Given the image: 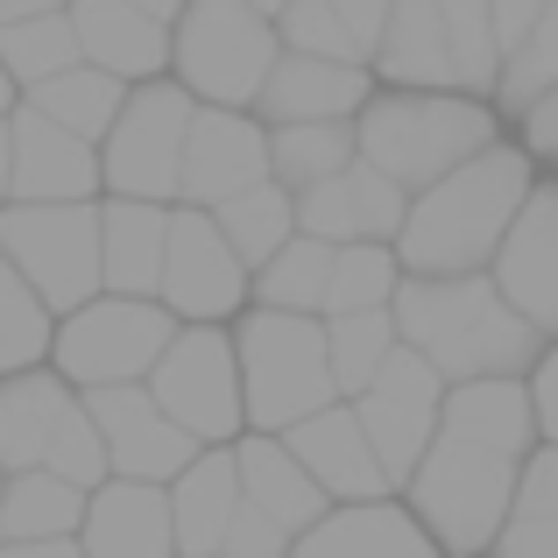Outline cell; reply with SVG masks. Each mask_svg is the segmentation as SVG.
I'll list each match as a JSON object with an SVG mask.
<instances>
[{
  "instance_id": "cell-1",
  "label": "cell",
  "mask_w": 558,
  "mask_h": 558,
  "mask_svg": "<svg viewBox=\"0 0 558 558\" xmlns=\"http://www.w3.org/2000/svg\"><path fill=\"white\" fill-rule=\"evenodd\" d=\"M523 198H531V156L509 142H488L438 184L410 191V213L389 247L403 276H481Z\"/></svg>"
},
{
  "instance_id": "cell-2",
  "label": "cell",
  "mask_w": 558,
  "mask_h": 558,
  "mask_svg": "<svg viewBox=\"0 0 558 558\" xmlns=\"http://www.w3.org/2000/svg\"><path fill=\"white\" fill-rule=\"evenodd\" d=\"M396 340L417 347L446 381L474 375H531L545 354V332L495 290V276H403L389 298Z\"/></svg>"
},
{
  "instance_id": "cell-3",
  "label": "cell",
  "mask_w": 558,
  "mask_h": 558,
  "mask_svg": "<svg viewBox=\"0 0 558 558\" xmlns=\"http://www.w3.org/2000/svg\"><path fill=\"white\" fill-rule=\"evenodd\" d=\"M488 142H502L488 93H460V85H375L368 107L354 113L361 163H375L403 191L438 184L446 170H460Z\"/></svg>"
},
{
  "instance_id": "cell-4",
  "label": "cell",
  "mask_w": 558,
  "mask_h": 558,
  "mask_svg": "<svg viewBox=\"0 0 558 558\" xmlns=\"http://www.w3.org/2000/svg\"><path fill=\"white\" fill-rule=\"evenodd\" d=\"M517 474H523V452H502L488 438L438 424V438L403 481V502L446 558H488L509 509H517Z\"/></svg>"
},
{
  "instance_id": "cell-5",
  "label": "cell",
  "mask_w": 558,
  "mask_h": 558,
  "mask_svg": "<svg viewBox=\"0 0 558 558\" xmlns=\"http://www.w3.org/2000/svg\"><path fill=\"white\" fill-rule=\"evenodd\" d=\"M233 354H241L247 432H290L298 417H312V410H326L340 396L332 354H326V318L318 312L247 304L233 318Z\"/></svg>"
},
{
  "instance_id": "cell-6",
  "label": "cell",
  "mask_w": 558,
  "mask_h": 558,
  "mask_svg": "<svg viewBox=\"0 0 558 558\" xmlns=\"http://www.w3.org/2000/svg\"><path fill=\"white\" fill-rule=\"evenodd\" d=\"M276 57H283V36L247 0H191L170 22V78L198 107H255Z\"/></svg>"
},
{
  "instance_id": "cell-7",
  "label": "cell",
  "mask_w": 558,
  "mask_h": 558,
  "mask_svg": "<svg viewBox=\"0 0 558 558\" xmlns=\"http://www.w3.org/2000/svg\"><path fill=\"white\" fill-rule=\"evenodd\" d=\"M0 466L8 474L14 466H50L78 488L107 481V446H99V424L85 410V389H71L50 361L0 375Z\"/></svg>"
},
{
  "instance_id": "cell-8",
  "label": "cell",
  "mask_w": 558,
  "mask_h": 558,
  "mask_svg": "<svg viewBox=\"0 0 558 558\" xmlns=\"http://www.w3.org/2000/svg\"><path fill=\"white\" fill-rule=\"evenodd\" d=\"M0 255L28 276L57 318L99 298V198H8L0 205Z\"/></svg>"
},
{
  "instance_id": "cell-9",
  "label": "cell",
  "mask_w": 558,
  "mask_h": 558,
  "mask_svg": "<svg viewBox=\"0 0 558 558\" xmlns=\"http://www.w3.org/2000/svg\"><path fill=\"white\" fill-rule=\"evenodd\" d=\"M178 318L156 298H121V290H99V298L71 304L50 332V368L71 389H113V381H149L156 354L170 347Z\"/></svg>"
},
{
  "instance_id": "cell-10",
  "label": "cell",
  "mask_w": 558,
  "mask_h": 558,
  "mask_svg": "<svg viewBox=\"0 0 558 558\" xmlns=\"http://www.w3.org/2000/svg\"><path fill=\"white\" fill-rule=\"evenodd\" d=\"M198 113V99L178 78H142L128 85L113 128L99 135V184L113 198H156L178 205V170H184V128Z\"/></svg>"
},
{
  "instance_id": "cell-11",
  "label": "cell",
  "mask_w": 558,
  "mask_h": 558,
  "mask_svg": "<svg viewBox=\"0 0 558 558\" xmlns=\"http://www.w3.org/2000/svg\"><path fill=\"white\" fill-rule=\"evenodd\" d=\"M149 396L198 438V446H233V438L247 432L233 326H178L170 347L156 354V368H149Z\"/></svg>"
},
{
  "instance_id": "cell-12",
  "label": "cell",
  "mask_w": 558,
  "mask_h": 558,
  "mask_svg": "<svg viewBox=\"0 0 558 558\" xmlns=\"http://www.w3.org/2000/svg\"><path fill=\"white\" fill-rule=\"evenodd\" d=\"M247 269L233 255V241L219 233V219L205 205H170V241H163V276H156V304L178 326H233L247 312Z\"/></svg>"
},
{
  "instance_id": "cell-13",
  "label": "cell",
  "mask_w": 558,
  "mask_h": 558,
  "mask_svg": "<svg viewBox=\"0 0 558 558\" xmlns=\"http://www.w3.org/2000/svg\"><path fill=\"white\" fill-rule=\"evenodd\" d=\"M347 403H354V417H361V432H368V446H375L381 474H389V488L403 495L410 466H417V460H424V446L438 438L446 375H438L432 361L417 354V347L396 340V354L375 368V381H368V389H354Z\"/></svg>"
},
{
  "instance_id": "cell-14",
  "label": "cell",
  "mask_w": 558,
  "mask_h": 558,
  "mask_svg": "<svg viewBox=\"0 0 558 558\" xmlns=\"http://www.w3.org/2000/svg\"><path fill=\"white\" fill-rule=\"evenodd\" d=\"M85 410L99 424V446H107V474L128 481H178L198 460V438L170 417L149 396V381H113V389H85Z\"/></svg>"
},
{
  "instance_id": "cell-15",
  "label": "cell",
  "mask_w": 558,
  "mask_h": 558,
  "mask_svg": "<svg viewBox=\"0 0 558 558\" xmlns=\"http://www.w3.org/2000/svg\"><path fill=\"white\" fill-rule=\"evenodd\" d=\"M269 178V121L255 107H198L184 128V170L178 198L213 213L219 198Z\"/></svg>"
},
{
  "instance_id": "cell-16",
  "label": "cell",
  "mask_w": 558,
  "mask_h": 558,
  "mask_svg": "<svg viewBox=\"0 0 558 558\" xmlns=\"http://www.w3.org/2000/svg\"><path fill=\"white\" fill-rule=\"evenodd\" d=\"M8 198H107L99 184V142L57 128L50 113H8Z\"/></svg>"
},
{
  "instance_id": "cell-17",
  "label": "cell",
  "mask_w": 558,
  "mask_h": 558,
  "mask_svg": "<svg viewBox=\"0 0 558 558\" xmlns=\"http://www.w3.org/2000/svg\"><path fill=\"white\" fill-rule=\"evenodd\" d=\"M488 276L537 332H558V191L551 184L545 191L531 184V198L517 205L502 247H495Z\"/></svg>"
},
{
  "instance_id": "cell-18",
  "label": "cell",
  "mask_w": 558,
  "mask_h": 558,
  "mask_svg": "<svg viewBox=\"0 0 558 558\" xmlns=\"http://www.w3.org/2000/svg\"><path fill=\"white\" fill-rule=\"evenodd\" d=\"M410 213V191L396 178H381L375 163H347L332 178H318L312 191H298V233H318V241L347 247V241H396Z\"/></svg>"
},
{
  "instance_id": "cell-19",
  "label": "cell",
  "mask_w": 558,
  "mask_h": 558,
  "mask_svg": "<svg viewBox=\"0 0 558 558\" xmlns=\"http://www.w3.org/2000/svg\"><path fill=\"white\" fill-rule=\"evenodd\" d=\"M78 545H85V558H178V531H170V488H163V481L107 474L93 495H85Z\"/></svg>"
},
{
  "instance_id": "cell-20",
  "label": "cell",
  "mask_w": 558,
  "mask_h": 558,
  "mask_svg": "<svg viewBox=\"0 0 558 558\" xmlns=\"http://www.w3.org/2000/svg\"><path fill=\"white\" fill-rule=\"evenodd\" d=\"M283 446L298 452V460H304V474H312L318 488L332 495V502H375V495H396L347 396H332L326 410L298 417V424L283 432Z\"/></svg>"
},
{
  "instance_id": "cell-21",
  "label": "cell",
  "mask_w": 558,
  "mask_h": 558,
  "mask_svg": "<svg viewBox=\"0 0 558 558\" xmlns=\"http://www.w3.org/2000/svg\"><path fill=\"white\" fill-rule=\"evenodd\" d=\"M375 93V71L368 64H347V57H312V50H283L262 78L255 113L269 128L283 121H354Z\"/></svg>"
},
{
  "instance_id": "cell-22",
  "label": "cell",
  "mask_w": 558,
  "mask_h": 558,
  "mask_svg": "<svg viewBox=\"0 0 558 558\" xmlns=\"http://www.w3.org/2000/svg\"><path fill=\"white\" fill-rule=\"evenodd\" d=\"M290 558H446V551L410 517V502L375 495V502H332L312 531L290 537Z\"/></svg>"
},
{
  "instance_id": "cell-23",
  "label": "cell",
  "mask_w": 558,
  "mask_h": 558,
  "mask_svg": "<svg viewBox=\"0 0 558 558\" xmlns=\"http://www.w3.org/2000/svg\"><path fill=\"white\" fill-rule=\"evenodd\" d=\"M71 28H78V57L113 71L121 85L163 78L170 71V22L149 14L142 0H71Z\"/></svg>"
},
{
  "instance_id": "cell-24",
  "label": "cell",
  "mask_w": 558,
  "mask_h": 558,
  "mask_svg": "<svg viewBox=\"0 0 558 558\" xmlns=\"http://www.w3.org/2000/svg\"><path fill=\"white\" fill-rule=\"evenodd\" d=\"M233 466H241V495L262 509V517L283 523L290 537L312 531V523L332 509V495L304 474V460L283 446V432H241L233 438Z\"/></svg>"
},
{
  "instance_id": "cell-25",
  "label": "cell",
  "mask_w": 558,
  "mask_h": 558,
  "mask_svg": "<svg viewBox=\"0 0 558 558\" xmlns=\"http://www.w3.org/2000/svg\"><path fill=\"white\" fill-rule=\"evenodd\" d=\"M170 241V205L156 198H99V283L121 298H156Z\"/></svg>"
},
{
  "instance_id": "cell-26",
  "label": "cell",
  "mask_w": 558,
  "mask_h": 558,
  "mask_svg": "<svg viewBox=\"0 0 558 558\" xmlns=\"http://www.w3.org/2000/svg\"><path fill=\"white\" fill-rule=\"evenodd\" d=\"M233 509H241V466H233V446H198V460L170 481L178 558H219Z\"/></svg>"
},
{
  "instance_id": "cell-27",
  "label": "cell",
  "mask_w": 558,
  "mask_h": 558,
  "mask_svg": "<svg viewBox=\"0 0 558 558\" xmlns=\"http://www.w3.org/2000/svg\"><path fill=\"white\" fill-rule=\"evenodd\" d=\"M368 71L381 85H460L438 0H389V22H381Z\"/></svg>"
},
{
  "instance_id": "cell-28",
  "label": "cell",
  "mask_w": 558,
  "mask_h": 558,
  "mask_svg": "<svg viewBox=\"0 0 558 558\" xmlns=\"http://www.w3.org/2000/svg\"><path fill=\"white\" fill-rule=\"evenodd\" d=\"M438 424L466 438H488L502 452H531L537 438V410H531V381L523 375H474V381H446Z\"/></svg>"
},
{
  "instance_id": "cell-29",
  "label": "cell",
  "mask_w": 558,
  "mask_h": 558,
  "mask_svg": "<svg viewBox=\"0 0 558 558\" xmlns=\"http://www.w3.org/2000/svg\"><path fill=\"white\" fill-rule=\"evenodd\" d=\"M85 495H93V488H78V481L50 474V466H14V474H0V545L78 537Z\"/></svg>"
},
{
  "instance_id": "cell-30",
  "label": "cell",
  "mask_w": 558,
  "mask_h": 558,
  "mask_svg": "<svg viewBox=\"0 0 558 558\" xmlns=\"http://www.w3.org/2000/svg\"><path fill=\"white\" fill-rule=\"evenodd\" d=\"M121 99H128V85L113 78V71H99V64H64L57 78H43V85H28L22 93V107H36V113H50L57 128H71V135H85V142H99L113 128V113H121Z\"/></svg>"
},
{
  "instance_id": "cell-31",
  "label": "cell",
  "mask_w": 558,
  "mask_h": 558,
  "mask_svg": "<svg viewBox=\"0 0 558 558\" xmlns=\"http://www.w3.org/2000/svg\"><path fill=\"white\" fill-rule=\"evenodd\" d=\"M326 283H332V241L318 233H290L247 283V304H276V312H318L326 318Z\"/></svg>"
},
{
  "instance_id": "cell-32",
  "label": "cell",
  "mask_w": 558,
  "mask_h": 558,
  "mask_svg": "<svg viewBox=\"0 0 558 558\" xmlns=\"http://www.w3.org/2000/svg\"><path fill=\"white\" fill-rule=\"evenodd\" d=\"M354 121H283L269 128V178L298 198V191H312L318 178H332V170L354 163Z\"/></svg>"
},
{
  "instance_id": "cell-33",
  "label": "cell",
  "mask_w": 558,
  "mask_h": 558,
  "mask_svg": "<svg viewBox=\"0 0 558 558\" xmlns=\"http://www.w3.org/2000/svg\"><path fill=\"white\" fill-rule=\"evenodd\" d=\"M213 219H219V233L233 241V255H241L247 269H262V262L298 233V198H290L276 178H262V184L233 191V198H219Z\"/></svg>"
},
{
  "instance_id": "cell-34",
  "label": "cell",
  "mask_w": 558,
  "mask_h": 558,
  "mask_svg": "<svg viewBox=\"0 0 558 558\" xmlns=\"http://www.w3.org/2000/svg\"><path fill=\"white\" fill-rule=\"evenodd\" d=\"M0 64H8V78L22 85V93H28V85H43V78H57L64 64H78V28H71V8L0 22Z\"/></svg>"
},
{
  "instance_id": "cell-35",
  "label": "cell",
  "mask_w": 558,
  "mask_h": 558,
  "mask_svg": "<svg viewBox=\"0 0 558 558\" xmlns=\"http://www.w3.org/2000/svg\"><path fill=\"white\" fill-rule=\"evenodd\" d=\"M50 332H57V312L28 290V276L0 255V375L43 368V361H50Z\"/></svg>"
},
{
  "instance_id": "cell-36",
  "label": "cell",
  "mask_w": 558,
  "mask_h": 558,
  "mask_svg": "<svg viewBox=\"0 0 558 558\" xmlns=\"http://www.w3.org/2000/svg\"><path fill=\"white\" fill-rule=\"evenodd\" d=\"M396 283H403V262H396L389 241H347V247H332L326 318L332 312H389Z\"/></svg>"
},
{
  "instance_id": "cell-37",
  "label": "cell",
  "mask_w": 558,
  "mask_h": 558,
  "mask_svg": "<svg viewBox=\"0 0 558 558\" xmlns=\"http://www.w3.org/2000/svg\"><path fill=\"white\" fill-rule=\"evenodd\" d=\"M326 354H332L340 396L368 389L375 368L396 354V312H332L326 318Z\"/></svg>"
},
{
  "instance_id": "cell-38",
  "label": "cell",
  "mask_w": 558,
  "mask_h": 558,
  "mask_svg": "<svg viewBox=\"0 0 558 558\" xmlns=\"http://www.w3.org/2000/svg\"><path fill=\"white\" fill-rule=\"evenodd\" d=\"M438 14H446V43H452L460 93H495V78H502V50H495L488 0H438Z\"/></svg>"
},
{
  "instance_id": "cell-39",
  "label": "cell",
  "mask_w": 558,
  "mask_h": 558,
  "mask_svg": "<svg viewBox=\"0 0 558 558\" xmlns=\"http://www.w3.org/2000/svg\"><path fill=\"white\" fill-rule=\"evenodd\" d=\"M545 85H558V0H545V14L531 22V36L502 57V78H495L488 99H502L509 113H523Z\"/></svg>"
},
{
  "instance_id": "cell-40",
  "label": "cell",
  "mask_w": 558,
  "mask_h": 558,
  "mask_svg": "<svg viewBox=\"0 0 558 558\" xmlns=\"http://www.w3.org/2000/svg\"><path fill=\"white\" fill-rule=\"evenodd\" d=\"M276 36H283V50H312V57H347V64H368L361 57V43L347 36L340 8L332 0H290L283 14H276Z\"/></svg>"
},
{
  "instance_id": "cell-41",
  "label": "cell",
  "mask_w": 558,
  "mask_h": 558,
  "mask_svg": "<svg viewBox=\"0 0 558 558\" xmlns=\"http://www.w3.org/2000/svg\"><path fill=\"white\" fill-rule=\"evenodd\" d=\"M219 558H290V531H283L276 517H262V509L241 495V509H233V523H227V545H219Z\"/></svg>"
},
{
  "instance_id": "cell-42",
  "label": "cell",
  "mask_w": 558,
  "mask_h": 558,
  "mask_svg": "<svg viewBox=\"0 0 558 558\" xmlns=\"http://www.w3.org/2000/svg\"><path fill=\"white\" fill-rule=\"evenodd\" d=\"M509 517H558V446L545 452H523V474H517V509Z\"/></svg>"
},
{
  "instance_id": "cell-43",
  "label": "cell",
  "mask_w": 558,
  "mask_h": 558,
  "mask_svg": "<svg viewBox=\"0 0 558 558\" xmlns=\"http://www.w3.org/2000/svg\"><path fill=\"white\" fill-rule=\"evenodd\" d=\"M523 142H531V156L558 163V85H545V93L523 107Z\"/></svg>"
},
{
  "instance_id": "cell-44",
  "label": "cell",
  "mask_w": 558,
  "mask_h": 558,
  "mask_svg": "<svg viewBox=\"0 0 558 558\" xmlns=\"http://www.w3.org/2000/svg\"><path fill=\"white\" fill-rule=\"evenodd\" d=\"M545 14V0H488V22H495V50H517L523 36H531V22Z\"/></svg>"
},
{
  "instance_id": "cell-45",
  "label": "cell",
  "mask_w": 558,
  "mask_h": 558,
  "mask_svg": "<svg viewBox=\"0 0 558 558\" xmlns=\"http://www.w3.org/2000/svg\"><path fill=\"white\" fill-rule=\"evenodd\" d=\"M531 410H537V432L558 446V347L537 354V368H531Z\"/></svg>"
},
{
  "instance_id": "cell-46",
  "label": "cell",
  "mask_w": 558,
  "mask_h": 558,
  "mask_svg": "<svg viewBox=\"0 0 558 558\" xmlns=\"http://www.w3.org/2000/svg\"><path fill=\"white\" fill-rule=\"evenodd\" d=\"M332 8H340L347 36L361 43V57H375V43H381V22H389V0H332Z\"/></svg>"
},
{
  "instance_id": "cell-47",
  "label": "cell",
  "mask_w": 558,
  "mask_h": 558,
  "mask_svg": "<svg viewBox=\"0 0 558 558\" xmlns=\"http://www.w3.org/2000/svg\"><path fill=\"white\" fill-rule=\"evenodd\" d=\"M0 558H85L78 537H36V545H0Z\"/></svg>"
},
{
  "instance_id": "cell-48",
  "label": "cell",
  "mask_w": 558,
  "mask_h": 558,
  "mask_svg": "<svg viewBox=\"0 0 558 558\" xmlns=\"http://www.w3.org/2000/svg\"><path fill=\"white\" fill-rule=\"evenodd\" d=\"M71 0H0V22H22V14H57Z\"/></svg>"
},
{
  "instance_id": "cell-49",
  "label": "cell",
  "mask_w": 558,
  "mask_h": 558,
  "mask_svg": "<svg viewBox=\"0 0 558 558\" xmlns=\"http://www.w3.org/2000/svg\"><path fill=\"white\" fill-rule=\"evenodd\" d=\"M14 107H22V85H14V78H8V64H0V121H8Z\"/></svg>"
},
{
  "instance_id": "cell-50",
  "label": "cell",
  "mask_w": 558,
  "mask_h": 558,
  "mask_svg": "<svg viewBox=\"0 0 558 558\" xmlns=\"http://www.w3.org/2000/svg\"><path fill=\"white\" fill-rule=\"evenodd\" d=\"M142 8H149V14H163V22H178V14L191 8V0H142Z\"/></svg>"
},
{
  "instance_id": "cell-51",
  "label": "cell",
  "mask_w": 558,
  "mask_h": 558,
  "mask_svg": "<svg viewBox=\"0 0 558 558\" xmlns=\"http://www.w3.org/2000/svg\"><path fill=\"white\" fill-rule=\"evenodd\" d=\"M0 205H8V121H0Z\"/></svg>"
},
{
  "instance_id": "cell-52",
  "label": "cell",
  "mask_w": 558,
  "mask_h": 558,
  "mask_svg": "<svg viewBox=\"0 0 558 558\" xmlns=\"http://www.w3.org/2000/svg\"><path fill=\"white\" fill-rule=\"evenodd\" d=\"M247 8H255V14H269V22H276V14H283L290 0H247Z\"/></svg>"
},
{
  "instance_id": "cell-53",
  "label": "cell",
  "mask_w": 558,
  "mask_h": 558,
  "mask_svg": "<svg viewBox=\"0 0 558 558\" xmlns=\"http://www.w3.org/2000/svg\"><path fill=\"white\" fill-rule=\"evenodd\" d=\"M0 474H8V466H0Z\"/></svg>"
}]
</instances>
